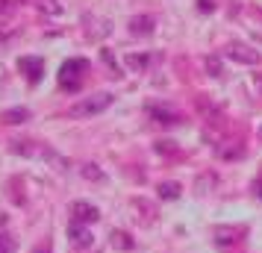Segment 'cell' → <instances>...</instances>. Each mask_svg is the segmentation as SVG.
Returning <instances> with one entry per match:
<instances>
[{
    "instance_id": "ac0fdd59",
    "label": "cell",
    "mask_w": 262,
    "mask_h": 253,
    "mask_svg": "<svg viewBox=\"0 0 262 253\" xmlns=\"http://www.w3.org/2000/svg\"><path fill=\"white\" fill-rule=\"evenodd\" d=\"M156 150H159V153H174L177 147H174V142H159V145H156Z\"/></svg>"
},
{
    "instance_id": "5bb4252c",
    "label": "cell",
    "mask_w": 262,
    "mask_h": 253,
    "mask_svg": "<svg viewBox=\"0 0 262 253\" xmlns=\"http://www.w3.org/2000/svg\"><path fill=\"white\" fill-rule=\"evenodd\" d=\"M215 236H218V244H230V241H236V229L218 227V229H215Z\"/></svg>"
},
{
    "instance_id": "4fadbf2b",
    "label": "cell",
    "mask_w": 262,
    "mask_h": 253,
    "mask_svg": "<svg viewBox=\"0 0 262 253\" xmlns=\"http://www.w3.org/2000/svg\"><path fill=\"white\" fill-rule=\"evenodd\" d=\"M127 65H130L133 71H144V68H147V56H144V53H130V56H127Z\"/></svg>"
},
{
    "instance_id": "3957f363",
    "label": "cell",
    "mask_w": 262,
    "mask_h": 253,
    "mask_svg": "<svg viewBox=\"0 0 262 253\" xmlns=\"http://www.w3.org/2000/svg\"><path fill=\"white\" fill-rule=\"evenodd\" d=\"M97 218H100V212H97L92 203H85V200H74L71 203V221L74 224H85V227H92Z\"/></svg>"
},
{
    "instance_id": "8992f818",
    "label": "cell",
    "mask_w": 262,
    "mask_h": 253,
    "mask_svg": "<svg viewBox=\"0 0 262 253\" xmlns=\"http://www.w3.org/2000/svg\"><path fill=\"white\" fill-rule=\"evenodd\" d=\"M15 153H24V156H36V159H56L53 150L45 145H36V142H12Z\"/></svg>"
},
{
    "instance_id": "7402d4cb",
    "label": "cell",
    "mask_w": 262,
    "mask_h": 253,
    "mask_svg": "<svg viewBox=\"0 0 262 253\" xmlns=\"http://www.w3.org/2000/svg\"><path fill=\"white\" fill-rule=\"evenodd\" d=\"M6 9H9V3H6V0H0V15L6 12Z\"/></svg>"
},
{
    "instance_id": "d6986e66",
    "label": "cell",
    "mask_w": 262,
    "mask_h": 253,
    "mask_svg": "<svg viewBox=\"0 0 262 253\" xmlns=\"http://www.w3.org/2000/svg\"><path fill=\"white\" fill-rule=\"evenodd\" d=\"M198 9H201V12H212L215 3H212V0H198Z\"/></svg>"
},
{
    "instance_id": "6da1fadb",
    "label": "cell",
    "mask_w": 262,
    "mask_h": 253,
    "mask_svg": "<svg viewBox=\"0 0 262 253\" xmlns=\"http://www.w3.org/2000/svg\"><path fill=\"white\" fill-rule=\"evenodd\" d=\"M109 103H112V95H109V91H97V95H92V97H83V100L71 103V106H68V118H92L97 112L109 109Z\"/></svg>"
},
{
    "instance_id": "7c38bea8",
    "label": "cell",
    "mask_w": 262,
    "mask_h": 253,
    "mask_svg": "<svg viewBox=\"0 0 262 253\" xmlns=\"http://www.w3.org/2000/svg\"><path fill=\"white\" fill-rule=\"evenodd\" d=\"M150 115H154L156 121H159V124H177V115H174V112H168V109H150Z\"/></svg>"
},
{
    "instance_id": "2e32d148",
    "label": "cell",
    "mask_w": 262,
    "mask_h": 253,
    "mask_svg": "<svg viewBox=\"0 0 262 253\" xmlns=\"http://www.w3.org/2000/svg\"><path fill=\"white\" fill-rule=\"evenodd\" d=\"M83 177H85V180L100 182V180H103V171L97 168V165H83Z\"/></svg>"
},
{
    "instance_id": "e0dca14e",
    "label": "cell",
    "mask_w": 262,
    "mask_h": 253,
    "mask_svg": "<svg viewBox=\"0 0 262 253\" xmlns=\"http://www.w3.org/2000/svg\"><path fill=\"white\" fill-rule=\"evenodd\" d=\"M206 71H212L209 77H221V65H218V59H215V56H212V59H206Z\"/></svg>"
},
{
    "instance_id": "ffe728a7",
    "label": "cell",
    "mask_w": 262,
    "mask_h": 253,
    "mask_svg": "<svg viewBox=\"0 0 262 253\" xmlns=\"http://www.w3.org/2000/svg\"><path fill=\"white\" fill-rule=\"evenodd\" d=\"M12 247H9V239L6 236H0V253H9Z\"/></svg>"
},
{
    "instance_id": "7a4b0ae2",
    "label": "cell",
    "mask_w": 262,
    "mask_h": 253,
    "mask_svg": "<svg viewBox=\"0 0 262 253\" xmlns=\"http://www.w3.org/2000/svg\"><path fill=\"white\" fill-rule=\"evenodd\" d=\"M89 71V62L85 59H68L59 68V85L68 88V91H77L80 83H83V74Z\"/></svg>"
},
{
    "instance_id": "52a82bcc",
    "label": "cell",
    "mask_w": 262,
    "mask_h": 253,
    "mask_svg": "<svg viewBox=\"0 0 262 253\" xmlns=\"http://www.w3.org/2000/svg\"><path fill=\"white\" fill-rule=\"evenodd\" d=\"M68 239H71V244L74 247H80V250H83V247H89V244H92V229L85 227V224H68Z\"/></svg>"
},
{
    "instance_id": "277c9868",
    "label": "cell",
    "mask_w": 262,
    "mask_h": 253,
    "mask_svg": "<svg viewBox=\"0 0 262 253\" xmlns=\"http://www.w3.org/2000/svg\"><path fill=\"white\" fill-rule=\"evenodd\" d=\"M227 59L242 62V65H259V53L253 48H248V44H242V41H233L227 48Z\"/></svg>"
},
{
    "instance_id": "5b68a950",
    "label": "cell",
    "mask_w": 262,
    "mask_h": 253,
    "mask_svg": "<svg viewBox=\"0 0 262 253\" xmlns=\"http://www.w3.org/2000/svg\"><path fill=\"white\" fill-rule=\"evenodd\" d=\"M18 71L27 74V80H30V83H38V80H41V74H45V59H38V56H21Z\"/></svg>"
},
{
    "instance_id": "44dd1931",
    "label": "cell",
    "mask_w": 262,
    "mask_h": 253,
    "mask_svg": "<svg viewBox=\"0 0 262 253\" xmlns=\"http://www.w3.org/2000/svg\"><path fill=\"white\" fill-rule=\"evenodd\" d=\"M253 194H259V197H262V177H259L256 182H253Z\"/></svg>"
},
{
    "instance_id": "8fae6325",
    "label": "cell",
    "mask_w": 262,
    "mask_h": 253,
    "mask_svg": "<svg viewBox=\"0 0 262 253\" xmlns=\"http://www.w3.org/2000/svg\"><path fill=\"white\" fill-rule=\"evenodd\" d=\"M156 192H159L162 200H177V197H180V182H159V189H156Z\"/></svg>"
},
{
    "instance_id": "9c48e42d",
    "label": "cell",
    "mask_w": 262,
    "mask_h": 253,
    "mask_svg": "<svg viewBox=\"0 0 262 253\" xmlns=\"http://www.w3.org/2000/svg\"><path fill=\"white\" fill-rule=\"evenodd\" d=\"M109 244H112L115 250H133V247H136V241L130 239V233H124V229H112Z\"/></svg>"
},
{
    "instance_id": "30bf717a",
    "label": "cell",
    "mask_w": 262,
    "mask_h": 253,
    "mask_svg": "<svg viewBox=\"0 0 262 253\" xmlns=\"http://www.w3.org/2000/svg\"><path fill=\"white\" fill-rule=\"evenodd\" d=\"M27 118H30V109H9V112H3V115H0L3 124H24Z\"/></svg>"
},
{
    "instance_id": "603a6c76",
    "label": "cell",
    "mask_w": 262,
    "mask_h": 253,
    "mask_svg": "<svg viewBox=\"0 0 262 253\" xmlns=\"http://www.w3.org/2000/svg\"><path fill=\"white\" fill-rule=\"evenodd\" d=\"M259 133H262V130H259Z\"/></svg>"
},
{
    "instance_id": "9a60e30c",
    "label": "cell",
    "mask_w": 262,
    "mask_h": 253,
    "mask_svg": "<svg viewBox=\"0 0 262 253\" xmlns=\"http://www.w3.org/2000/svg\"><path fill=\"white\" fill-rule=\"evenodd\" d=\"M38 9L48 12V15H59L62 12V6L56 3V0H38Z\"/></svg>"
},
{
    "instance_id": "ba28073f",
    "label": "cell",
    "mask_w": 262,
    "mask_h": 253,
    "mask_svg": "<svg viewBox=\"0 0 262 253\" xmlns=\"http://www.w3.org/2000/svg\"><path fill=\"white\" fill-rule=\"evenodd\" d=\"M154 27H156V21L150 18V15H136V18H130V33L133 36H150Z\"/></svg>"
}]
</instances>
